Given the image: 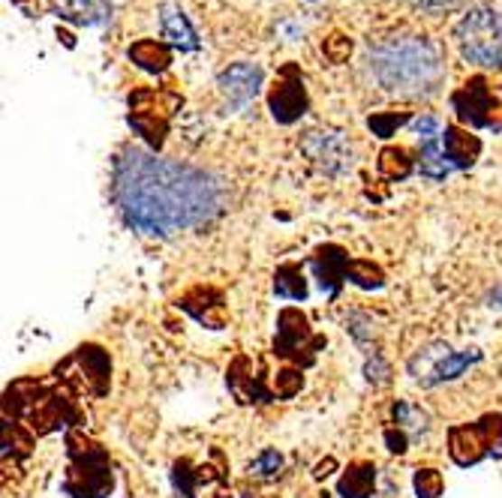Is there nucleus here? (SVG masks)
<instances>
[{
	"label": "nucleus",
	"mask_w": 502,
	"mask_h": 498,
	"mask_svg": "<svg viewBox=\"0 0 502 498\" xmlns=\"http://www.w3.org/2000/svg\"><path fill=\"white\" fill-rule=\"evenodd\" d=\"M112 201L133 232L175 237L214 223L229 205V187L211 169L126 144L112 162Z\"/></svg>",
	"instance_id": "nucleus-1"
},
{
	"label": "nucleus",
	"mask_w": 502,
	"mask_h": 498,
	"mask_svg": "<svg viewBox=\"0 0 502 498\" xmlns=\"http://www.w3.org/2000/svg\"><path fill=\"white\" fill-rule=\"evenodd\" d=\"M367 72L376 85L400 99H431L445 85L440 45L424 36H391L370 45Z\"/></svg>",
	"instance_id": "nucleus-2"
},
{
	"label": "nucleus",
	"mask_w": 502,
	"mask_h": 498,
	"mask_svg": "<svg viewBox=\"0 0 502 498\" xmlns=\"http://www.w3.org/2000/svg\"><path fill=\"white\" fill-rule=\"evenodd\" d=\"M67 454H70V468H67V481H63V493L72 498H106L112 493L115 486L112 459H108V450L103 445H97L85 432L70 429Z\"/></svg>",
	"instance_id": "nucleus-3"
},
{
	"label": "nucleus",
	"mask_w": 502,
	"mask_h": 498,
	"mask_svg": "<svg viewBox=\"0 0 502 498\" xmlns=\"http://www.w3.org/2000/svg\"><path fill=\"white\" fill-rule=\"evenodd\" d=\"M454 40L467 63H476L481 69H502V13L494 6H472L454 27Z\"/></svg>",
	"instance_id": "nucleus-4"
},
{
	"label": "nucleus",
	"mask_w": 502,
	"mask_h": 498,
	"mask_svg": "<svg viewBox=\"0 0 502 498\" xmlns=\"http://www.w3.org/2000/svg\"><path fill=\"white\" fill-rule=\"evenodd\" d=\"M328 339L313 334L310 318L298 307L280 309L277 316V334H274V355L283 361H292L295 366H313L316 355L322 352Z\"/></svg>",
	"instance_id": "nucleus-5"
},
{
	"label": "nucleus",
	"mask_w": 502,
	"mask_h": 498,
	"mask_svg": "<svg viewBox=\"0 0 502 498\" xmlns=\"http://www.w3.org/2000/svg\"><path fill=\"white\" fill-rule=\"evenodd\" d=\"M184 106V99L166 90H135L130 94V126L148 142L153 151H160L166 144L169 121L178 108Z\"/></svg>",
	"instance_id": "nucleus-6"
},
{
	"label": "nucleus",
	"mask_w": 502,
	"mask_h": 498,
	"mask_svg": "<svg viewBox=\"0 0 502 498\" xmlns=\"http://www.w3.org/2000/svg\"><path fill=\"white\" fill-rule=\"evenodd\" d=\"M502 447V414H485L476 423L449 429V454L458 466H476Z\"/></svg>",
	"instance_id": "nucleus-7"
},
{
	"label": "nucleus",
	"mask_w": 502,
	"mask_h": 498,
	"mask_svg": "<svg viewBox=\"0 0 502 498\" xmlns=\"http://www.w3.org/2000/svg\"><path fill=\"white\" fill-rule=\"evenodd\" d=\"M451 106L463 124L479 126V129H494V133L502 129V106L490 97L488 81L481 76L469 78L467 85L451 97Z\"/></svg>",
	"instance_id": "nucleus-8"
},
{
	"label": "nucleus",
	"mask_w": 502,
	"mask_h": 498,
	"mask_svg": "<svg viewBox=\"0 0 502 498\" xmlns=\"http://www.w3.org/2000/svg\"><path fill=\"white\" fill-rule=\"evenodd\" d=\"M301 153L319 171L331 174V178L352 169V147L343 138V133H334V129H313V133H307L301 138Z\"/></svg>",
	"instance_id": "nucleus-9"
},
{
	"label": "nucleus",
	"mask_w": 502,
	"mask_h": 498,
	"mask_svg": "<svg viewBox=\"0 0 502 498\" xmlns=\"http://www.w3.org/2000/svg\"><path fill=\"white\" fill-rule=\"evenodd\" d=\"M24 418L31 420L27 427H31L33 436H49V432L70 427V423H81V414L76 411L72 400L54 391H45V387H42V393L36 396V402L27 409Z\"/></svg>",
	"instance_id": "nucleus-10"
},
{
	"label": "nucleus",
	"mask_w": 502,
	"mask_h": 498,
	"mask_svg": "<svg viewBox=\"0 0 502 498\" xmlns=\"http://www.w3.org/2000/svg\"><path fill=\"white\" fill-rule=\"evenodd\" d=\"M268 108H271L274 121L283 126L295 124L307 115V90H304V81H301L295 67L283 69V78L268 94Z\"/></svg>",
	"instance_id": "nucleus-11"
},
{
	"label": "nucleus",
	"mask_w": 502,
	"mask_h": 498,
	"mask_svg": "<svg viewBox=\"0 0 502 498\" xmlns=\"http://www.w3.org/2000/svg\"><path fill=\"white\" fill-rule=\"evenodd\" d=\"M262 78H265V72L259 63H232L229 69H223L220 76H217V88H220L226 103L244 112V108L256 99V94H259Z\"/></svg>",
	"instance_id": "nucleus-12"
},
{
	"label": "nucleus",
	"mask_w": 502,
	"mask_h": 498,
	"mask_svg": "<svg viewBox=\"0 0 502 498\" xmlns=\"http://www.w3.org/2000/svg\"><path fill=\"white\" fill-rule=\"evenodd\" d=\"M349 253H346L343 246L337 244H325V246H316V253L310 255V267H313V276L319 282V289H322L328 298H337L343 289V282L349 280Z\"/></svg>",
	"instance_id": "nucleus-13"
},
{
	"label": "nucleus",
	"mask_w": 502,
	"mask_h": 498,
	"mask_svg": "<svg viewBox=\"0 0 502 498\" xmlns=\"http://www.w3.org/2000/svg\"><path fill=\"white\" fill-rule=\"evenodd\" d=\"M178 307L187 316H193L199 325H205L208 330L226 327V298L214 285H196V289H190L187 294L178 298Z\"/></svg>",
	"instance_id": "nucleus-14"
},
{
	"label": "nucleus",
	"mask_w": 502,
	"mask_h": 498,
	"mask_svg": "<svg viewBox=\"0 0 502 498\" xmlns=\"http://www.w3.org/2000/svg\"><path fill=\"white\" fill-rule=\"evenodd\" d=\"M72 361L81 366V378H85L88 391L94 396H106L108 387H112V357H108L106 348H99L94 343H85L76 348Z\"/></svg>",
	"instance_id": "nucleus-15"
},
{
	"label": "nucleus",
	"mask_w": 502,
	"mask_h": 498,
	"mask_svg": "<svg viewBox=\"0 0 502 498\" xmlns=\"http://www.w3.org/2000/svg\"><path fill=\"white\" fill-rule=\"evenodd\" d=\"M63 22L79 27H99L112 18V0H49Z\"/></svg>",
	"instance_id": "nucleus-16"
},
{
	"label": "nucleus",
	"mask_w": 502,
	"mask_h": 498,
	"mask_svg": "<svg viewBox=\"0 0 502 498\" xmlns=\"http://www.w3.org/2000/svg\"><path fill=\"white\" fill-rule=\"evenodd\" d=\"M442 151H445V160L451 162V169H472L481 153V138L451 124L442 133Z\"/></svg>",
	"instance_id": "nucleus-17"
},
{
	"label": "nucleus",
	"mask_w": 502,
	"mask_h": 498,
	"mask_svg": "<svg viewBox=\"0 0 502 498\" xmlns=\"http://www.w3.org/2000/svg\"><path fill=\"white\" fill-rule=\"evenodd\" d=\"M250 370H253V361L247 355L235 357V364L229 366V375H226L232 393L238 396L241 402H271V393L265 391L262 378H253Z\"/></svg>",
	"instance_id": "nucleus-18"
},
{
	"label": "nucleus",
	"mask_w": 502,
	"mask_h": 498,
	"mask_svg": "<svg viewBox=\"0 0 502 498\" xmlns=\"http://www.w3.org/2000/svg\"><path fill=\"white\" fill-rule=\"evenodd\" d=\"M160 31H163V40L178 45L181 51H196L199 49V36L193 31V24L187 22V15L181 13V6H175V4L160 6Z\"/></svg>",
	"instance_id": "nucleus-19"
},
{
	"label": "nucleus",
	"mask_w": 502,
	"mask_h": 498,
	"mask_svg": "<svg viewBox=\"0 0 502 498\" xmlns=\"http://www.w3.org/2000/svg\"><path fill=\"white\" fill-rule=\"evenodd\" d=\"M481 361V352L479 348H463V352H449L442 357L440 364L433 366L431 373H427V378H422V387H436V384H442V382H454V378H460L463 373L469 370L472 364H479Z\"/></svg>",
	"instance_id": "nucleus-20"
},
{
	"label": "nucleus",
	"mask_w": 502,
	"mask_h": 498,
	"mask_svg": "<svg viewBox=\"0 0 502 498\" xmlns=\"http://www.w3.org/2000/svg\"><path fill=\"white\" fill-rule=\"evenodd\" d=\"M373 490H376V466L367 463V459L352 463L337 481V495L340 498H370Z\"/></svg>",
	"instance_id": "nucleus-21"
},
{
	"label": "nucleus",
	"mask_w": 502,
	"mask_h": 498,
	"mask_svg": "<svg viewBox=\"0 0 502 498\" xmlns=\"http://www.w3.org/2000/svg\"><path fill=\"white\" fill-rule=\"evenodd\" d=\"M274 294L286 300H307L310 289H307L304 271H301L298 262H286L274 271Z\"/></svg>",
	"instance_id": "nucleus-22"
},
{
	"label": "nucleus",
	"mask_w": 502,
	"mask_h": 498,
	"mask_svg": "<svg viewBox=\"0 0 502 498\" xmlns=\"http://www.w3.org/2000/svg\"><path fill=\"white\" fill-rule=\"evenodd\" d=\"M130 60L144 72H163L169 69L172 63V51L166 42L157 40H139L135 45H130Z\"/></svg>",
	"instance_id": "nucleus-23"
},
{
	"label": "nucleus",
	"mask_w": 502,
	"mask_h": 498,
	"mask_svg": "<svg viewBox=\"0 0 502 498\" xmlns=\"http://www.w3.org/2000/svg\"><path fill=\"white\" fill-rule=\"evenodd\" d=\"M391 418H395V423H391V427H400L409 438H422L424 432L431 429V418H427V411L415 409V405L406 402V400L395 402V409H391Z\"/></svg>",
	"instance_id": "nucleus-24"
},
{
	"label": "nucleus",
	"mask_w": 502,
	"mask_h": 498,
	"mask_svg": "<svg viewBox=\"0 0 502 498\" xmlns=\"http://www.w3.org/2000/svg\"><path fill=\"white\" fill-rule=\"evenodd\" d=\"M376 169L386 180H406L409 174H413L415 162H413V156H409L406 147H386L376 160Z\"/></svg>",
	"instance_id": "nucleus-25"
},
{
	"label": "nucleus",
	"mask_w": 502,
	"mask_h": 498,
	"mask_svg": "<svg viewBox=\"0 0 502 498\" xmlns=\"http://www.w3.org/2000/svg\"><path fill=\"white\" fill-rule=\"evenodd\" d=\"M418 169H422L424 178L431 180H445L451 171V162L445 160V151L440 147V138H427L422 142V160H418Z\"/></svg>",
	"instance_id": "nucleus-26"
},
{
	"label": "nucleus",
	"mask_w": 502,
	"mask_h": 498,
	"mask_svg": "<svg viewBox=\"0 0 502 498\" xmlns=\"http://www.w3.org/2000/svg\"><path fill=\"white\" fill-rule=\"evenodd\" d=\"M349 282L358 285V289H364V291H376L386 285V271H382L376 262H370V258H352Z\"/></svg>",
	"instance_id": "nucleus-27"
},
{
	"label": "nucleus",
	"mask_w": 502,
	"mask_h": 498,
	"mask_svg": "<svg viewBox=\"0 0 502 498\" xmlns=\"http://www.w3.org/2000/svg\"><path fill=\"white\" fill-rule=\"evenodd\" d=\"M404 124H409V112H376V115L367 117L370 133L379 135V138H391L395 135V129L404 126Z\"/></svg>",
	"instance_id": "nucleus-28"
},
{
	"label": "nucleus",
	"mask_w": 502,
	"mask_h": 498,
	"mask_svg": "<svg viewBox=\"0 0 502 498\" xmlns=\"http://www.w3.org/2000/svg\"><path fill=\"white\" fill-rule=\"evenodd\" d=\"M301 387H304V375L295 366H286V370L274 375V396L277 400H292L295 393H301Z\"/></svg>",
	"instance_id": "nucleus-29"
},
{
	"label": "nucleus",
	"mask_w": 502,
	"mask_h": 498,
	"mask_svg": "<svg viewBox=\"0 0 502 498\" xmlns=\"http://www.w3.org/2000/svg\"><path fill=\"white\" fill-rule=\"evenodd\" d=\"M346 330H349L352 339L361 348H370L373 337H376V325H373V318L367 316V312H352V316L346 318Z\"/></svg>",
	"instance_id": "nucleus-30"
},
{
	"label": "nucleus",
	"mask_w": 502,
	"mask_h": 498,
	"mask_svg": "<svg viewBox=\"0 0 502 498\" xmlns=\"http://www.w3.org/2000/svg\"><path fill=\"white\" fill-rule=\"evenodd\" d=\"M280 468H283V454H280L277 447H265L262 454L250 463V475L265 477V481H268V477H277L280 475Z\"/></svg>",
	"instance_id": "nucleus-31"
},
{
	"label": "nucleus",
	"mask_w": 502,
	"mask_h": 498,
	"mask_svg": "<svg viewBox=\"0 0 502 498\" xmlns=\"http://www.w3.org/2000/svg\"><path fill=\"white\" fill-rule=\"evenodd\" d=\"M415 495L418 498H440L442 495V475L436 472V468H418L415 472Z\"/></svg>",
	"instance_id": "nucleus-32"
},
{
	"label": "nucleus",
	"mask_w": 502,
	"mask_h": 498,
	"mask_svg": "<svg viewBox=\"0 0 502 498\" xmlns=\"http://www.w3.org/2000/svg\"><path fill=\"white\" fill-rule=\"evenodd\" d=\"M172 484H175L178 490V498H193L196 495V484H199V475L190 472V463H175L172 468Z\"/></svg>",
	"instance_id": "nucleus-33"
},
{
	"label": "nucleus",
	"mask_w": 502,
	"mask_h": 498,
	"mask_svg": "<svg viewBox=\"0 0 502 498\" xmlns=\"http://www.w3.org/2000/svg\"><path fill=\"white\" fill-rule=\"evenodd\" d=\"M364 375L370 384H388L391 382V364L379 352H370L367 364H364Z\"/></svg>",
	"instance_id": "nucleus-34"
},
{
	"label": "nucleus",
	"mask_w": 502,
	"mask_h": 498,
	"mask_svg": "<svg viewBox=\"0 0 502 498\" xmlns=\"http://www.w3.org/2000/svg\"><path fill=\"white\" fill-rule=\"evenodd\" d=\"M322 51H325V58L331 60V63H343L352 54V40H346V36L334 33L331 40H325Z\"/></svg>",
	"instance_id": "nucleus-35"
},
{
	"label": "nucleus",
	"mask_w": 502,
	"mask_h": 498,
	"mask_svg": "<svg viewBox=\"0 0 502 498\" xmlns=\"http://www.w3.org/2000/svg\"><path fill=\"white\" fill-rule=\"evenodd\" d=\"M409 441H413V438H409L400 427H388V429H386V447L391 450V454L404 456L406 450H409Z\"/></svg>",
	"instance_id": "nucleus-36"
},
{
	"label": "nucleus",
	"mask_w": 502,
	"mask_h": 498,
	"mask_svg": "<svg viewBox=\"0 0 502 498\" xmlns=\"http://www.w3.org/2000/svg\"><path fill=\"white\" fill-rule=\"evenodd\" d=\"M415 133L422 135V142H427V138H436V135H440V117L422 115V117L415 121Z\"/></svg>",
	"instance_id": "nucleus-37"
},
{
	"label": "nucleus",
	"mask_w": 502,
	"mask_h": 498,
	"mask_svg": "<svg viewBox=\"0 0 502 498\" xmlns=\"http://www.w3.org/2000/svg\"><path fill=\"white\" fill-rule=\"evenodd\" d=\"M460 0H418V6L427 9V13H442V9H454Z\"/></svg>",
	"instance_id": "nucleus-38"
},
{
	"label": "nucleus",
	"mask_w": 502,
	"mask_h": 498,
	"mask_svg": "<svg viewBox=\"0 0 502 498\" xmlns=\"http://www.w3.org/2000/svg\"><path fill=\"white\" fill-rule=\"evenodd\" d=\"M488 307L502 312V285H497V289H490V291H488Z\"/></svg>",
	"instance_id": "nucleus-39"
},
{
	"label": "nucleus",
	"mask_w": 502,
	"mask_h": 498,
	"mask_svg": "<svg viewBox=\"0 0 502 498\" xmlns=\"http://www.w3.org/2000/svg\"><path fill=\"white\" fill-rule=\"evenodd\" d=\"M334 468H337V459H331V456H328L325 463H319V466H316V477H325V475H331Z\"/></svg>",
	"instance_id": "nucleus-40"
}]
</instances>
